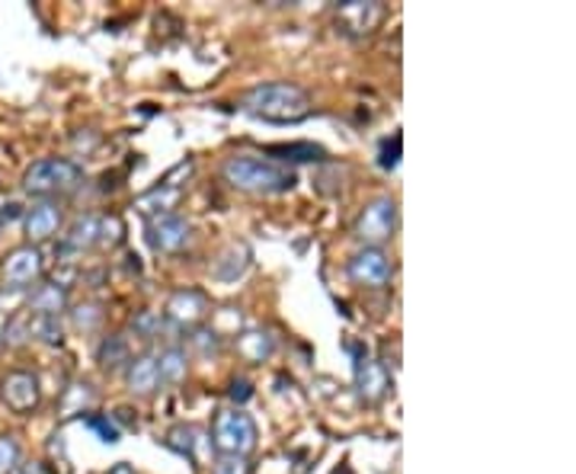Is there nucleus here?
Here are the masks:
<instances>
[{
    "instance_id": "1",
    "label": "nucleus",
    "mask_w": 576,
    "mask_h": 474,
    "mask_svg": "<svg viewBox=\"0 0 576 474\" xmlns=\"http://www.w3.org/2000/svg\"><path fill=\"white\" fill-rule=\"evenodd\" d=\"M241 110L273 122V125H295L311 115V97L307 90L289 81H270V84L250 87L247 93L241 97Z\"/></svg>"
},
{
    "instance_id": "2",
    "label": "nucleus",
    "mask_w": 576,
    "mask_h": 474,
    "mask_svg": "<svg viewBox=\"0 0 576 474\" xmlns=\"http://www.w3.org/2000/svg\"><path fill=\"white\" fill-rule=\"evenodd\" d=\"M221 177L228 186L253 195H282L292 193L299 177L289 168L275 164L270 158H256V154H231L221 164Z\"/></svg>"
},
{
    "instance_id": "3",
    "label": "nucleus",
    "mask_w": 576,
    "mask_h": 474,
    "mask_svg": "<svg viewBox=\"0 0 576 474\" xmlns=\"http://www.w3.org/2000/svg\"><path fill=\"white\" fill-rule=\"evenodd\" d=\"M83 183V168L71 158H42L36 164H29L23 173V190L29 195H36L39 202L42 199H52L58 202L61 195H71L81 190Z\"/></svg>"
},
{
    "instance_id": "4",
    "label": "nucleus",
    "mask_w": 576,
    "mask_h": 474,
    "mask_svg": "<svg viewBox=\"0 0 576 474\" xmlns=\"http://www.w3.org/2000/svg\"><path fill=\"white\" fill-rule=\"evenodd\" d=\"M260 430L256 420L250 417L244 407H224L215 414L212 423V446L219 455H231V458H247L256 448Z\"/></svg>"
},
{
    "instance_id": "5",
    "label": "nucleus",
    "mask_w": 576,
    "mask_h": 474,
    "mask_svg": "<svg viewBox=\"0 0 576 474\" xmlns=\"http://www.w3.org/2000/svg\"><path fill=\"white\" fill-rule=\"evenodd\" d=\"M397 231V202L391 195H375L362 205L356 219V238L362 248H382Z\"/></svg>"
},
{
    "instance_id": "6",
    "label": "nucleus",
    "mask_w": 576,
    "mask_h": 474,
    "mask_svg": "<svg viewBox=\"0 0 576 474\" xmlns=\"http://www.w3.org/2000/svg\"><path fill=\"white\" fill-rule=\"evenodd\" d=\"M333 10H336V27L353 39L372 36L384 20V7L378 0H340Z\"/></svg>"
},
{
    "instance_id": "7",
    "label": "nucleus",
    "mask_w": 576,
    "mask_h": 474,
    "mask_svg": "<svg viewBox=\"0 0 576 474\" xmlns=\"http://www.w3.org/2000/svg\"><path fill=\"white\" fill-rule=\"evenodd\" d=\"M0 401L20 414V417H29L39 404H42V385H39V375H32L27 369H17L10 372L3 382H0Z\"/></svg>"
},
{
    "instance_id": "8",
    "label": "nucleus",
    "mask_w": 576,
    "mask_h": 474,
    "mask_svg": "<svg viewBox=\"0 0 576 474\" xmlns=\"http://www.w3.org/2000/svg\"><path fill=\"white\" fill-rule=\"evenodd\" d=\"M350 280L362 289H384L394 280V263L382 248H362L350 260Z\"/></svg>"
},
{
    "instance_id": "9",
    "label": "nucleus",
    "mask_w": 576,
    "mask_h": 474,
    "mask_svg": "<svg viewBox=\"0 0 576 474\" xmlns=\"http://www.w3.org/2000/svg\"><path fill=\"white\" fill-rule=\"evenodd\" d=\"M0 273H3V282H7L10 289H29L32 282L42 280V273H46V256H42L39 248L23 244V248H17V251H10L3 256Z\"/></svg>"
},
{
    "instance_id": "10",
    "label": "nucleus",
    "mask_w": 576,
    "mask_h": 474,
    "mask_svg": "<svg viewBox=\"0 0 576 474\" xmlns=\"http://www.w3.org/2000/svg\"><path fill=\"white\" fill-rule=\"evenodd\" d=\"M192 241V224L183 215H158L148 222V244L158 253H180L190 248Z\"/></svg>"
},
{
    "instance_id": "11",
    "label": "nucleus",
    "mask_w": 576,
    "mask_h": 474,
    "mask_svg": "<svg viewBox=\"0 0 576 474\" xmlns=\"http://www.w3.org/2000/svg\"><path fill=\"white\" fill-rule=\"evenodd\" d=\"M205 314H209V299L199 292V289H180V292H173L170 299H166V307H164V317L170 324H176V327H202V321H205Z\"/></svg>"
},
{
    "instance_id": "12",
    "label": "nucleus",
    "mask_w": 576,
    "mask_h": 474,
    "mask_svg": "<svg viewBox=\"0 0 576 474\" xmlns=\"http://www.w3.org/2000/svg\"><path fill=\"white\" fill-rule=\"evenodd\" d=\"M64 224V212H61V202H52V199H42L29 209L23 215V228H27V238L32 248L52 241L58 231Z\"/></svg>"
},
{
    "instance_id": "13",
    "label": "nucleus",
    "mask_w": 576,
    "mask_h": 474,
    "mask_svg": "<svg viewBox=\"0 0 576 474\" xmlns=\"http://www.w3.org/2000/svg\"><path fill=\"white\" fill-rule=\"evenodd\" d=\"M356 391L365 404H378L391 391L387 365L378 363V360H368V356H356Z\"/></svg>"
},
{
    "instance_id": "14",
    "label": "nucleus",
    "mask_w": 576,
    "mask_h": 474,
    "mask_svg": "<svg viewBox=\"0 0 576 474\" xmlns=\"http://www.w3.org/2000/svg\"><path fill=\"white\" fill-rule=\"evenodd\" d=\"M97 244H100V215H81L64 231V238L58 244V253L68 260V256H81L83 251H90Z\"/></svg>"
},
{
    "instance_id": "15",
    "label": "nucleus",
    "mask_w": 576,
    "mask_h": 474,
    "mask_svg": "<svg viewBox=\"0 0 576 474\" xmlns=\"http://www.w3.org/2000/svg\"><path fill=\"white\" fill-rule=\"evenodd\" d=\"M68 311V285L42 282L29 292V314L32 317H58Z\"/></svg>"
},
{
    "instance_id": "16",
    "label": "nucleus",
    "mask_w": 576,
    "mask_h": 474,
    "mask_svg": "<svg viewBox=\"0 0 576 474\" xmlns=\"http://www.w3.org/2000/svg\"><path fill=\"white\" fill-rule=\"evenodd\" d=\"M125 385L132 394L144 397V394H154L161 385V375H158V356L144 353V356H132L125 365Z\"/></svg>"
},
{
    "instance_id": "17",
    "label": "nucleus",
    "mask_w": 576,
    "mask_h": 474,
    "mask_svg": "<svg viewBox=\"0 0 576 474\" xmlns=\"http://www.w3.org/2000/svg\"><path fill=\"white\" fill-rule=\"evenodd\" d=\"M158 375H161L164 385L186 382V375H190V356H186V350L183 346H166L164 353L158 356Z\"/></svg>"
},
{
    "instance_id": "18",
    "label": "nucleus",
    "mask_w": 576,
    "mask_h": 474,
    "mask_svg": "<svg viewBox=\"0 0 576 474\" xmlns=\"http://www.w3.org/2000/svg\"><path fill=\"white\" fill-rule=\"evenodd\" d=\"M238 353L247 363H266L275 353V340L266 331H247V334L238 336Z\"/></svg>"
},
{
    "instance_id": "19",
    "label": "nucleus",
    "mask_w": 576,
    "mask_h": 474,
    "mask_svg": "<svg viewBox=\"0 0 576 474\" xmlns=\"http://www.w3.org/2000/svg\"><path fill=\"white\" fill-rule=\"evenodd\" d=\"M97 360H100V365H103L107 372H115V369H122V365L132 360V350H129V336H125V334L103 336V343H100V350H97Z\"/></svg>"
},
{
    "instance_id": "20",
    "label": "nucleus",
    "mask_w": 576,
    "mask_h": 474,
    "mask_svg": "<svg viewBox=\"0 0 576 474\" xmlns=\"http://www.w3.org/2000/svg\"><path fill=\"white\" fill-rule=\"evenodd\" d=\"M270 154L282 158V161H302V164H311V161H327V151L321 144H273Z\"/></svg>"
},
{
    "instance_id": "21",
    "label": "nucleus",
    "mask_w": 576,
    "mask_h": 474,
    "mask_svg": "<svg viewBox=\"0 0 576 474\" xmlns=\"http://www.w3.org/2000/svg\"><path fill=\"white\" fill-rule=\"evenodd\" d=\"M190 343L199 360H219L221 353L219 331H212V327H195L190 336Z\"/></svg>"
},
{
    "instance_id": "22",
    "label": "nucleus",
    "mask_w": 576,
    "mask_h": 474,
    "mask_svg": "<svg viewBox=\"0 0 576 474\" xmlns=\"http://www.w3.org/2000/svg\"><path fill=\"white\" fill-rule=\"evenodd\" d=\"M176 202V190H154L151 195H144V199H138V209L144 212V215H151V219H158V215H166V209Z\"/></svg>"
},
{
    "instance_id": "23",
    "label": "nucleus",
    "mask_w": 576,
    "mask_h": 474,
    "mask_svg": "<svg viewBox=\"0 0 576 474\" xmlns=\"http://www.w3.org/2000/svg\"><path fill=\"white\" fill-rule=\"evenodd\" d=\"M132 331L138 336H144V340H154V336L164 331V314H158V311H138L135 317H132Z\"/></svg>"
},
{
    "instance_id": "24",
    "label": "nucleus",
    "mask_w": 576,
    "mask_h": 474,
    "mask_svg": "<svg viewBox=\"0 0 576 474\" xmlns=\"http://www.w3.org/2000/svg\"><path fill=\"white\" fill-rule=\"evenodd\" d=\"M20 468V443L17 436H0V474H13Z\"/></svg>"
},
{
    "instance_id": "25",
    "label": "nucleus",
    "mask_w": 576,
    "mask_h": 474,
    "mask_svg": "<svg viewBox=\"0 0 576 474\" xmlns=\"http://www.w3.org/2000/svg\"><path fill=\"white\" fill-rule=\"evenodd\" d=\"M166 446L183 452V455H192V448H195V430L192 426H173L166 433Z\"/></svg>"
},
{
    "instance_id": "26",
    "label": "nucleus",
    "mask_w": 576,
    "mask_h": 474,
    "mask_svg": "<svg viewBox=\"0 0 576 474\" xmlns=\"http://www.w3.org/2000/svg\"><path fill=\"white\" fill-rule=\"evenodd\" d=\"M100 321H103V311H100L97 305L74 307V327H81V331H97V327H100Z\"/></svg>"
},
{
    "instance_id": "27",
    "label": "nucleus",
    "mask_w": 576,
    "mask_h": 474,
    "mask_svg": "<svg viewBox=\"0 0 576 474\" xmlns=\"http://www.w3.org/2000/svg\"><path fill=\"white\" fill-rule=\"evenodd\" d=\"M122 241V222L112 215V219H100V244L103 248H115Z\"/></svg>"
},
{
    "instance_id": "28",
    "label": "nucleus",
    "mask_w": 576,
    "mask_h": 474,
    "mask_svg": "<svg viewBox=\"0 0 576 474\" xmlns=\"http://www.w3.org/2000/svg\"><path fill=\"white\" fill-rule=\"evenodd\" d=\"M378 164H382L384 170H394L401 164V135H394V141H384Z\"/></svg>"
},
{
    "instance_id": "29",
    "label": "nucleus",
    "mask_w": 576,
    "mask_h": 474,
    "mask_svg": "<svg viewBox=\"0 0 576 474\" xmlns=\"http://www.w3.org/2000/svg\"><path fill=\"white\" fill-rule=\"evenodd\" d=\"M87 426H93L103 443H119V426L112 423V417H87Z\"/></svg>"
},
{
    "instance_id": "30",
    "label": "nucleus",
    "mask_w": 576,
    "mask_h": 474,
    "mask_svg": "<svg viewBox=\"0 0 576 474\" xmlns=\"http://www.w3.org/2000/svg\"><path fill=\"white\" fill-rule=\"evenodd\" d=\"M215 474H250L247 458H231V455H221Z\"/></svg>"
},
{
    "instance_id": "31",
    "label": "nucleus",
    "mask_w": 576,
    "mask_h": 474,
    "mask_svg": "<svg viewBox=\"0 0 576 474\" xmlns=\"http://www.w3.org/2000/svg\"><path fill=\"white\" fill-rule=\"evenodd\" d=\"M250 397H253V391H250L247 379H234V382H231V401H234L238 407H244Z\"/></svg>"
},
{
    "instance_id": "32",
    "label": "nucleus",
    "mask_w": 576,
    "mask_h": 474,
    "mask_svg": "<svg viewBox=\"0 0 576 474\" xmlns=\"http://www.w3.org/2000/svg\"><path fill=\"white\" fill-rule=\"evenodd\" d=\"M20 474H55L46 462H36V458H29V462H20Z\"/></svg>"
},
{
    "instance_id": "33",
    "label": "nucleus",
    "mask_w": 576,
    "mask_h": 474,
    "mask_svg": "<svg viewBox=\"0 0 576 474\" xmlns=\"http://www.w3.org/2000/svg\"><path fill=\"white\" fill-rule=\"evenodd\" d=\"M107 474H135V468H132L129 462H119V465H112Z\"/></svg>"
},
{
    "instance_id": "34",
    "label": "nucleus",
    "mask_w": 576,
    "mask_h": 474,
    "mask_svg": "<svg viewBox=\"0 0 576 474\" xmlns=\"http://www.w3.org/2000/svg\"><path fill=\"white\" fill-rule=\"evenodd\" d=\"M0 346H3V334H0Z\"/></svg>"
}]
</instances>
